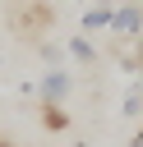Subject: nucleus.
<instances>
[{
  "label": "nucleus",
  "mask_w": 143,
  "mask_h": 147,
  "mask_svg": "<svg viewBox=\"0 0 143 147\" xmlns=\"http://www.w3.org/2000/svg\"><path fill=\"white\" fill-rule=\"evenodd\" d=\"M65 51H69V55H74L78 64H92V60H97V46L88 41V32H78V37H69V41H65Z\"/></svg>",
  "instance_id": "39448f33"
},
{
  "label": "nucleus",
  "mask_w": 143,
  "mask_h": 147,
  "mask_svg": "<svg viewBox=\"0 0 143 147\" xmlns=\"http://www.w3.org/2000/svg\"><path fill=\"white\" fill-rule=\"evenodd\" d=\"M129 147H143V124H138V133L129 138Z\"/></svg>",
  "instance_id": "6e6552de"
},
{
  "label": "nucleus",
  "mask_w": 143,
  "mask_h": 147,
  "mask_svg": "<svg viewBox=\"0 0 143 147\" xmlns=\"http://www.w3.org/2000/svg\"><path fill=\"white\" fill-rule=\"evenodd\" d=\"M74 147H88V142H74Z\"/></svg>",
  "instance_id": "1a4fd4ad"
},
{
  "label": "nucleus",
  "mask_w": 143,
  "mask_h": 147,
  "mask_svg": "<svg viewBox=\"0 0 143 147\" xmlns=\"http://www.w3.org/2000/svg\"><path fill=\"white\" fill-rule=\"evenodd\" d=\"M42 60H46L51 69H60V46H51V41H42Z\"/></svg>",
  "instance_id": "0eeeda50"
},
{
  "label": "nucleus",
  "mask_w": 143,
  "mask_h": 147,
  "mask_svg": "<svg viewBox=\"0 0 143 147\" xmlns=\"http://www.w3.org/2000/svg\"><path fill=\"white\" fill-rule=\"evenodd\" d=\"M0 147H5V142H0Z\"/></svg>",
  "instance_id": "9d476101"
},
{
  "label": "nucleus",
  "mask_w": 143,
  "mask_h": 147,
  "mask_svg": "<svg viewBox=\"0 0 143 147\" xmlns=\"http://www.w3.org/2000/svg\"><path fill=\"white\" fill-rule=\"evenodd\" d=\"M138 32H143V5H138V0H120V5H115V18H111V37L129 46Z\"/></svg>",
  "instance_id": "f257e3e1"
},
{
  "label": "nucleus",
  "mask_w": 143,
  "mask_h": 147,
  "mask_svg": "<svg viewBox=\"0 0 143 147\" xmlns=\"http://www.w3.org/2000/svg\"><path fill=\"white\" fill-rule=\"evenodd\" d=\"M69 92H74V74H65V69H46V74L37 78V96H42V106H65Z\"/></svg>",
  "instance_id": "f03ea898"
},
{
  "label": "nucleus",
  "mask_w": 143,
  "mask_h": 147,
  "mask_svg": "<svg viewBox=\"0 0 143 147\" xmlns=\"http://www.w3.org/2000/svg\"><path fill=\"white\" fill-rule=\"evenodd\" d=\"M120 115H125V119H138V124H143V74H138V78H134V83L125 87V96H120Z\"/></svg>",
  "instance_id": "20e7f679"
},
{
  "label": "nucleus",
  "mask_w": 143,
  "mask_h": 147,
  "mask_svg": "<svg viewBox=\"0 0 143 147\" xmlns=\"http://www.w3.org/2000/svg\"><path fill=\"white\" fill-rule=\"evenodd\" d=\"M115 5H120V0H92V5L83 9V32H101V28H111Z\"/></svg>",
  "instance_id": "7ed1b4c3"
},
{
  "label": "nucleus",
  "mask_w": 143,
  "mask_h": 147,
  "mask_svg": "<svg viewBox=\"0 0 143 147\" xmlns=\"http://www.w3.org/2000/svg\"><path fill=\"white\" fill-rule=\"evenodd\" d=\"M42 124H46L51 133H60V129H69V115H65V106H42Z\"/></svg>",
  "instance_id": "423d86ee"
}]
</instances>
